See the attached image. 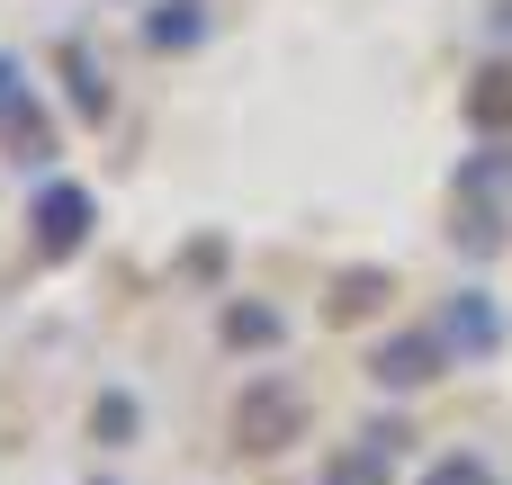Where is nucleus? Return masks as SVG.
Returning a JSON list of instances; mask_svg holds the SVG:
<instances>
[{
    "label": "nucleus",
    "instance_id": "f257e3e1",
    "mask_svg": "<svg viewBox=\"0 0 512 485\" xmlns=\"http://www.w3.org/2000/svg\"><path fill=\"white\" fill-rule=\"evenodd\" d=\"M297 414H306V405H297L288 387H270V396L243 405V441H252V450H279V432H297Z\"/></svg>",
    "mask_w": 512,
    "mask_h": 485
},
{
    "label": "nucleus",
    "instance_id": "f03ea898",
    "mask_svg": "<svg viewBox=\"0 0 512 485\" xmlns=\"http://www.w3.org/2000/svg\"><path fill=\"white\" fill-rule=\"evenodd\" d=\"M81 225H90V198H81V189H54V207H36V243H45V252H72Z\"/></svg>",
    "mask_w": 512,
    "mask_h": 485
},
{
    "label": "nucleus",
    "instance_id": "7ed1b4c3",
    "mask_svg": "<svg viewBox=\"0 0 512 485\" xmlns=\"http://www.w3.org/2000/svg\"><path fill=\"white\" fill-rule=\"evenodd\" d=\"M423 360H432V351H423V342H396V351H387V360H378V378H387V387H405V378H432V369H423Z\"/></svg>",
    "mask_w": 512,
    "mask_h": 485
},
{
    "label": "nucleus",
    "instance_id": "20e7f679",
    "mask_svg": "<svg viewBox=\"0 0 512 485\" xmlns=\"http://www.w3.org/2000/svg\"><path fill=\"white\" fill-rule=\"evenodd\" d=\"M423 485H495V477H486V468H477V459L459 450V459H441V468H432V477H423Z\"/></svg>",
    "mask_w": 512,
    "mask_h": 485
},
{
    "label": "nucleus",
    "instance_id": "39448f33",
    "mask_svg": "<svg viewBox=\"0 0 512 485\" xmlns=\"http://www.w3.org/2000/svg\"><path fill=\"white\" fill-rule=\"evenodd\" d=\"M324 485H378V468H369V459H342V468H333Z\"/></svg>",
    "mask_w": 512,
    "mask_h": 485
}]
</instances>
